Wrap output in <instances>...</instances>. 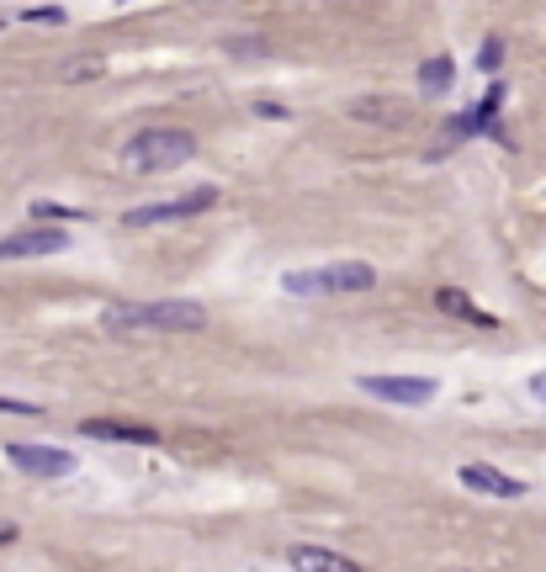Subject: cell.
<instances>
[{
    "label": "cell",
    "instance_id": "cell-1",
    "mask_svg": "<svg viewBox=\"0 0 546 572\" xmlns=\"http://www.w3.org/2000/svg\"><path fill=\"white\" fill-rule=\"evenodd\" d=\"M101 324L123 328V334H202L208 328V308L202 302H186V297H165V302H107L101 308Z\"/></svg>",
    "mask_w": 546,
    "mask_h": 572
},
{
    "label": "cell",
    "instance_id": "cell-2",
    "mask_svg": "<svg viewBox=\"0 0 546 572\" xmlns=\"http://www.w3.org/2000/svg\"><path fill=\"white\" fill-rule=\"evenodd\" d=\"M191 154H197V138L186 127H144L123 144V170L160 175V170H181Z\"/></svg>",
    "mask_w": 546,
    "mask_h": 572
},
{
    "label": "cell",
    "instance_id": "cell-3",
    "mask_svg": "<svg viewBox=\"0 0 546 572\" xmlns=\"http://www.w3.org/2000/svg\"><path fill=\"white\" fill-rule=\"evenodd\" d=\"M377 271L367 260H335V265H313V271H287L282 291L287 297H350V291H372Z\"/></svg>",
    "mask_w": 546,
    "mask_h": 572
},
{
    "label": "cell",
    "instance_id": "cell-4",
    "mask_svg": "<svg viewBox=\"0 0 546 572\" xmlns=\"http://www.w3.org/2000/svg\"><path fill=\"white\" fill-rule=\"evenodd\" d=\"M208 207H218V191L212 186H197V191H181L170 202H149V207H133L123 212L127 228H154V223H186V217H202Z\"/></svg>",
    "mask_w": 546,
    "mask_h": 572
},
{
    "label": "cell",
    "instance_id": "cell-5",
    "mask_svg": "<svg viewBox=\"0 0 546 572\" xmlns=\"http://www.w3.org/2000/svg\"><path fill=\"white\" fill-rule=\"evenodd\" d=\"M356 387L382 398V403H404V409H424V403H435V393H440L435 376H356Z\"/></svg>",
    "mask_w": 546,
    "mask_h": 572
},
{
    "label": "cell",
    "instance_id": "cell-6",
    "mask_svg": "<svg viewBox=\"0 0 546 572\" xmlns=\"http://www.w3.org/2000/svg\"><path fill=\"white\" fill-rule=\"evenodd\" d=\"M5 456H11V467H16V472L42 477V483H53V477H70V472H75V450H59V446H5Z\"/></svg>",
    "mask_w": 546,
    "mask_h": 572
},
{
    "label": "cell",
    "instance_id": "cell-7",
    "mask_svg": "<svg viewBox=\"0 0 546 572\" xmlns=\"http://www.w3.org/2000/svg\"><path fill=\"white\" fill-rule=\"evenodd\" d=\"M59 249H70L64 228H22V234L0 239V260H38V254H59Z\"/></svg>",
    "mask_w": 546,
    "mask_h": 572
},
{
    "label": "cell",
    "instance_id": "cell-8",
    "mask_svg": "<svg viewBox=\"0 0 546 572\" xmlns=\"http://www.w3.org/2000/svg\"><path fill=\"white\" fill-rule=\"evenodd\" d=\"M462 483L472 493H488V498H525V483H520V477H509L499 467H483V461H467Z\"/></svg>",
    "mask_w": 546,
    "mask_h": 572
},
{
    "label": "cell",
    "instance_id": "cell-9",
    "mask_svg": "<svg viewBox=\"0 0 546 572\" xmlns=\"http://www.w3.org/2000/svg\"><path fill=\"white\" fill-rule=\"evenodd\" d=\"M80 430L90 435V440H123V446H154V440H160V430L127 424V419H85Z\"/></svg>",
    "mask_w": 546,
    "mask_h": 572
},
{
    "label": "cell",
    "instance_id": "cell-10",
    "mask_svg": "<svg viewBox=\"0 0 546 572\" xmlns=\"http://www.w3.org/2000/svg\"><path fill=\"white\" fill-rule=\"evenodd\" d=\"M287 562H293L297 572H367L361 562H350V557H339V551H324V546H293Z\"/></svg>",
    "mask_w": 546,
    "mask_h": 572
},
{
    "label": "cell",
    "instance_id": "cell-11",
    "mask_svg": "<svg viewBox=\"0 0 546 572\" xmlns=\"http://www.w3.org/2000/svg\"><path fill=\"white\" fill-rule=\"evenodd\" d=\"M435 308H440V313H451V319H467L472 328H499V319H494V313H483V308H477L467 291H457V286H440V291H435Z\"/></svg>",
    "mask_w": 546,
    "mask_h": 572
},
{
    "label": "cell",
    "instance_id": "cell-12",
    "mask_svg": "<svg viewBox=\"0 0 546 572\" xmlns=\"http://www.w3.org/2000/svg\"><path fill=\"white\" fill-rule=\"evenodd\" d=\"M499 107H505V85H488V96H483V101H477L467 117H457V123H451V133H457V138L488 133V127H494V117H499Z\"/></svg>",
    "mask_w": 546,
    "mask_h": 572
},
{
    "label": "cell",
    "instance_id": "cell-13",
    "mask_svg": "<svg viewBox=\"0 0 546 572\" xmlns=\"http://www.w3.org/2000/svg\"><path fill=\"white\" fill-rule=\"evenodd\" d=\"M451 80H457V64H451V59H430V64L420 70V90H424V96H446Z\"/></svg>",
    "mask_w": 546,
    "mask_h": 572
},
{
    "label": "cell",
    "instance_id": "cell-14",
    "mask_svg": "<svg viewBox=\"0 0 546 572\" xmlns=\"http://www.w3.org/2000/svg\"><path fill=\"white\" fill-rule=\"evenodd\" d=\"M499 64H505V42H499V38H483V48H477V70H483V75H494Z\"/></svg>",
    "mask_w": 546,
    "mask_h": 572
},
{
    "label": "cell",
    "instance_id": "cell-15",
    "mask_svg": "<svg viewBox=\"0 0 546 572\" xmlns=\"http://www.w3.org/2000/svg\"><path fill=\"white\" fill-rule=\"evenodd\" d=\"M0 413H16V419H38V403H22V398H0Z\"/></svg>",
    "mask_w": 546,
    "mask_h": 572
},
{
    "label": "cell",
    "instance_id": "cell-16",
    "mask_svg": "<svg viewBox=\"0 0 546 572\" xmlns=\"http://www.w3.org/2000/svg\"><path fill=\"white\" fill-rule=\"evenodd\" d=\"M22 16H27V22H64V11H59V5H27Z\"/></svg>",
    "mask_w": 546,
    "mask_h": 572
},
{
    "label": "cell",
    "instance_id": "cell-17",
    "mask_svg": "<svg viewBox=\"0 0 546 572\" xmlns=\"http://www.w3.org/2000/svg\"><path fill=\"white\" fill-rule=\"evenodd\" d=\"M33 212H38V217H80V212H70V207H53V202H38Z\"/></svg>",
    "mask_w": 546,
    "mask_h": 572
},
{
    "label": "cell",
    "instance_id": "cell-18",
    "mask_svg": "<svg viewBox=\"0 0 546 572\" xmlns=\"http://www.w3.org/2000/svg\"><path fill=\"white\" fill-rule=\"evenodd\" d=\"M11 540H16V525H11V520H0V546H11Z\"/></svg>",
    "mask_w": 546,
    "mask_h": 572
},
{
    "label": "cell",
    "instance_id": "cell-19",
    "mask_svg": "<svg viewBox=\"0 0 546 572\" xmlns=\"http://www.w3.org/2000/svg\"><path fill=\"white\" fill-rule=\"evenodd\" d=\"M531 393H536V398H546V376H531Z\"/></svg>",
    "mask_w": 546,
    "mask_h": 572
}]
</instances>
